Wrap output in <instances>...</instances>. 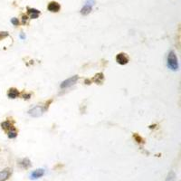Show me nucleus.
Instances as JSON below:
<instances>
[{
    "label": "nucleus",
    "instance_id": "obj_1",
    "mask_svg": "<svg viewBox=\"0 0 181 181\" xmlns=\"http://www.w3.org/2000/svg\"><path fill=\"white\" fill-rule=\"evenodd\" d=\"M167 64L168 68L172 71H178V62L177 55L173 51H170L168 54V59H167Z\"/></svg>",
    "mask_w": 181,
    "mask_h": 181
},
{
    "label": "nucleus",
    "instance_id": "obj_2",
    "mask_svg": "<svg viewBox=\"0 0 181 181\" xmlns=\"http://www.w3.org/2000/svg\"><path fill=\"white\" fill-rule=\"evenodd\" d=\"M94 4H95V0H86V2L84 3L83 7H82L81 11H80L81 14L82 15H89L91 12H92Z\"/></svg>",
    "mask_w": 181,
    "mask_h": 181
},
{
    "label": "nucleus",
    "instance_id": "obj_3",
    "mask_svg": "<svg viewBox=\"0 0 181 181\" xmlns=\"http://www.w3.org/2000/svg\"><path fill=\"white\" fill-rule=\"evenodd\" d=\"M44 111H45V110L44 107L38 105V106H36V107H34V108H32L29 111H28V114L34 118H37V117L42 116Z\"/></svg>",
    "mask_w": 181,
    "mask_h": 181
},
{
    "label": "nucleus",
    "instance_id": "obj_4",
    "mask_svg": "<svg viewBox=\"0 0 181 181\" xmlns=\"http://www.w3.org/2000/svg\"><path fill=\"white\" fill-rule=\"evenodd\" d=\"M77 81H78V76L77 75H74V76L70 77V78L66 79L65 81H64L63 82L60 84V87H61V89L69 88V87L72 86L73 84H75Z\"/></svg>",
    "mask_w": 181,
    "mask_h": 181
},
{
    "label": "nucleus",
    "instance_id": "obj_5",
    "mask_svg": "<svg viewBox=\"0 0 181 181\" xmlns=\"http://www.w3.org/2000/svg\"><path fill=\"white\" fill-rule=\"evenodd\" d=\"M129 58L127 54L125 53H120L116 55V62L121 65H125L129 63Z\"/></svg>",
    "mask_w": 181,
    "mask_h": 181
},
{
    "label": "nucleus",
    "instance_id": "obj_6",
    "mask_svg": "<svg viewBox=\"0 0 181 181\" xmlns=\"http://www.w3.org/2000/svg\"><path fill=\"white\" fill-rule=\"evenodd\" d=\"M1 128L3 131H5V132H8L10 131H12V129H15L14 126V121H10V120H7L1 123Z\"/></svg>",
    "mask_w": 181,
    "mask_h": 181
},
{
    "label": "nucleus",
    "instance_id": "obj_7",
    "mask_svg": "<svg viewBox=\"0 0 181 181\" xmlns=\"http://www.w3.org/2000/svg\"><path fill=\"white\" fill-rule=\"evenodd\" d=\"M45 173V170L44 168H37L36 170H34L31 172L30 174V179L35 180V179H38L42 178Z\"/></svg>",
    "mask_w": 181,
    "mask_h": 181
},
{
    "label": "nucleus",
    "instance_id": "obj_8",
    "mask_svg": "<svg viewBox=\"0 0 181 181\" xmlns=\"http://www.w3.org/2000/svg\"><path fill=\"white\" fill-rule=\"evenodd\" d=\"M60 9H61V5L56 1H51V2H49V4L47 5V10L52 13H57L60 11Z\"/></svg>",
    "mask_w": 181,
    "mask_h": 181
},
{
    "label": "nucleus",
    "instance_id": "obj_9",
    "mask_svg": "<svg viewBox=\"0 0 181 181\" xmlns=\"http://www.w3.org/2000/svg\"><path fill=\"white\" fill-rule=\"evenodd\" d=\"M12 175V169L9 168H7L3 169L2 171H0V181H5L7 180L10 176Z\"/></svg>",
    "mask_w": 181,
    "mask_h": 181
},
{
    "label": "nucleus",
    "instance_id": "obj_10",
    "mask_svg": "<svg viewBox=\"0 0 181 181\" xmlns=\"http://www.w3.org/2000/svg\"><path fill=\"white\" fill-rule=\"evenodd\" d=\"M20 96L19 91L16 88H10L7 91V97L9 99H16Z\"/></svg>",
    "mask_w": 181,
    "mask_h": 181
},
{
    "label": "nucleus",
    "instance_id": "obj_11",
    "mask_svg": "<svg viewBox=\"0 0 181 181\" xmlns=\"http://www.w3.org/2000/svg\"><path fill=\"white\" fill-rule=\"evenodd\" d=\"M27 14L29 15V17L32 19L38 18V16L40 15V11L36 9V8H29L27 7Z\"/></svg>",
    "mask_w": 181,
    "mask_h": 181
},
{
    "label": "nucleus",
    "instance_id": "obj_12",
    "mask_svg": "<svg viewBox=\"0 0 181 181\" xmlns=\"http://www.w3.org/2000/svg\"><path fill=\"white\" fill-rule=\"evenodd\" d=\"M103 80H104V76H103V73L101 72L96 73L95 76L93 78V81L97 84H101L103 82Z\"/></svg>",
    "mask_w": 181,
    "mask_h": 181
},
{
    "label": "nucleus",
    "instance_id": "obj_13",
    "mask_svg": "<svg viewBox=\"0 0 181 181\" xmlns=\"http://www.w3.org/2000/svg\"><path fill=\"white\" fill-rule=\"evenodd\" d=\"M19 166L25 169H27L29 167H31V161L30 160H28L27 158H23L21 161H19Z\"/></svg>",
    "mask_w": 181,
    "mask_h": 181
},
{
    "label": "nucleus",
    "instance_id": "obj_14",
    "mask_svg": "<svg viewBox=\"0 0 181 181\" xmlns=\"http://www.w3.org/2000/svg\"><path fill=\"white\" fill-rule=\"evenodd\" d=\"M133 138L134 139L136 140V142H138V143H141V144H143L145 142V140L142 137H140V136L139 134H134L133 135Z\"/></svg>",
    "mask_w": 181,
    "mask_h": 181
},
{
    "label": "nucleus",
    "instance_id": "obj_15",
    "mask_svg": "<svg viewBox=\"0 0 181 181\" xmlns=\"http://www.w3.org/2000/svg\"><path fill=\"white\" fill-rule=\"evenodd\" d=\"M7 136H8L9 139H15L16 136H17V131H16L15 129H12V131L7 132Z\"/></svg>",
    "mask_w": 181,
    "mask_h": 181
},
{
    "label": "nucleus",
    "instance_id": "obj_16",
    "mask_svg": "<svg viewBox=\"0 0 181 181\" xmlns=\"http://www.w3.org/2000/svg\"><path fill=\"white\" fill-rule=\"evenodd\" d=\"M9 35H8V33L7 32H5V31H0V40L1 39H4L5 37H7Z\"/></svg>",
    "mask_w": 181,
    "mask_h": 181
},
{
    "label": "nucleus",
    "instance_id": "obj_17",
    "mask_svg": "<svg viewBox=\"0 0 181 181\" xmlns=\"http://www.w3.org/2000/svg\"><path fill=\"white\" fill-rule=\"evenodd\" d=\"M11 23H12V24H13L14 25H15V26L19 25V24H20L19 20H18L17 18H15V17H14V18H12V19H11Z\"/></svg>",
    "mask_w": 181,
    "mask_h": 181
},
{
    "label": "nucleus",
    "instance_id": "obj_18",
    "mask_svg": "<svg viewBox=\"0 0 181 181\" xmlns=\"http://www.w3.org/2000/svg\"><path fill=\"white\" fill-rule=\"evenodd\" d=\"M22 97L24 98V99H25V100H28V99H30L31 95L29 93H24V94L22 95Z\"/></svg>",
    "mask_w": 181,
    "mask_h": 181
},
{
    "label": "nucleus",
    "instance_id": "obj_19",
    "mask_svg": "<svg viewBox=\"0 0 181 181\" xmlns=\"http://www.w3.org/2000/svg\"><path fill=\"white\" fill-rule=\"evenodd\" d=\"M22 19H23V21H22L23 24H25L26 21H27V19H28V17H27V16H26L25 15H24L22 16Z\"/></svg>",
    "mask_w": 181,
    "mask_h": 181
}]
</instances>
